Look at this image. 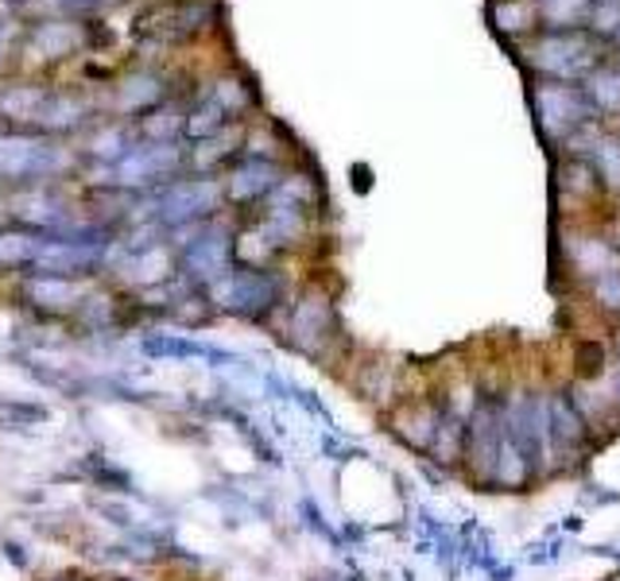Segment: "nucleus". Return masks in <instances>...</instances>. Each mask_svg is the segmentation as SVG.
<instances>
[{"label": "nucleus", "instance_id": "9", "mask_svg": "<svg viewBox=\"0 0 620 581\" xmlns=\"http://www.w3.org/2000/svg\"><path fill=\"white\" fill-rule=\"evenodd\" d=\"M221 202V187L218 179H183L175 187L163 190L160 198V222L171 229H183V225H195L202 217H210Z\"/></svg>", "mask_w": 620, "mask_h": 581}, {"label": "nucleus", "instance_id": "21", "mask_svg": "<svg viewBox=\"0 0 620 581\" xmlns=\"http://www.w3.org/2000/svg\"><path fill=\"white\" fill-rule=\"evenodd\" d=\"M539 20V4L536 0H501L493 9V24L501 27L504 35H524L531 32Z\"/></svg>", "mask_w": 620, "mask_h": 581}, {"label": "nucleus", "instance_id": "12", "mask_svg": "<svg viewBox=\"0 0 620 581\" xmlns=\"http://www.w3.org/2000/svg\"><path fill=\"white\" fill-rule=\"evenodd\" d=\"M442 415H446V395H438V400H411L391 415V430H396V438L403 446H411L419 453H431Z\"/></svg>", "mask_w": 620, "mask_h": 581}, {"label": "nucleus", "instance_id": "6", "mask_svg": "<svg viewBox=\"0 0 620 581\" xmlns=\"http://www.w3.org/2000/svg\"><path fill=\"white\" fill-rule=\"evenodd\" d=\"M589 446H594V430L570 400V388L547 392V450H551V462L566 465Z\"/></svg>", "mask_w": 620, "mask_h": 581}, {"label": "nucleus", "instance_id": "36", "mask_svg": "<svg viewBox=\"0 0 620 581\" xmlns=\"http://www.w3.org/2000/svg\"><path fill=\"white\" fill-rule=\"evenodd\" d=\"M605 392H609V400L617 403V411H620V357L612 360L609 372H605Z\"/></svg>", "mask_w": 620, "mask_h": 581}, {"label": "nucleus", "instance_id": "24", "mask_svg": "<svg viewBox=\"0 0 620 581\" xmlns=\"http://www.w3.org/2000/svg\"><path fill=\"white\" fill-rule=\"evenodd\" d=\"M163 97V82L155 74H132L120 86V94H117V105L125 112H137V109H148V105H155Z\"/></svg>", "mask_w": 620, "mask_h": 581}, {"label": "nucleus", "instance_id": "37", "mask_svg": "<svg viewBox=\"0 0 620 581\" xmlns=\"http://www.w3.org/2000/svg\"><path fill=\"white\" fill-rule=\"evenodd\" d=\"M4 51H9V27L0 24V59H4Z\"/></svg>", "mask_w": 620, "mask_h": 581}, {"label": "nucleus", "instance_id": "3", "mask_svg": "<svg viewBox=\"0 0 620 581\" xmlns=\"http://www.w3.org/2000/svg\"><path fill=\"white\" fill-rule=\"evenodd\" d=\"M527 62L536 70H543L554 82H570V78H589L597 67V44L589 32L566 27V32H551L543 39L531 44Z\"/></svg>", "mask_w": 620, "mask_h": 581}, {"label": "nucleus", "instance_id": "39", "mask_svg": "<svg viewBox=\"0 0 620 581\" xmlns=\"http://www.w3.org/2000/svg\"><path fill=\"white\" fill-rule=\"evenodd\" d=\"M617 357H620V334H617Z\"/></svg>", "mask_w": 620, "mask_h": 581}, {"label": "nucleus", "instance_id": "10", "mask_svg": "<svg viewBox=\"0 0 620 581\" xmlns=\"http://www.w3.org/2000/svg\"><path fill=\"white\" fill-rule=\"evenodd\" d=\"M67 167L62 147L39 137H0V175L4 179H43Z\"/></svg>", "mask_w": 620, "mask_h": 581}, {"label": "nucleus", "instance_id": "4", "mask_svg": "<svg viewBox=\"0 0 620 581\" xmlns=\"http://www.w3.org/2000/svg\"><path fill=\"white\" fill-rule=\"evenodd\" d=\"M334 337H338V310H334V303L318 287L303 290L295 307H291L288 325H283V342L303 353V357L318 360Z\"/></svg>", "mask_w": 620, "mask_h": 581}, {"label": "nucleus", "instance_id": "1", "mask_svg": "<svg viewBox=\"0 0 620 581\" xmlns=\"http://www.w3.org/2000/svg\"><path fill=\"white\" fill-rule=\"evenodd\" d=\"M283 299V280L268 268H237L213 287V303L241 322H264Z\"/></svg>", "mask_w": 620, "mask_h": 581}, {"label": "nucleus", "instance_id": "18", "mask_svg": "<svg viewBox=\"0 0 620 581\" xmlns=\"http://www.w3.org/2000/svg\"><path fill=\"white\" fill-rule=\"evenodd\" d=\"M85 120V105L78 102V97H59V94H47V105H43L39 112V124L47 132H70L78 129Z\"/></svg>", "mask_w": 620, "mask_h": 581}, {"label": "nucleus", "instance_id": "38", "mask_svg": "<svg viewBox=\"0 0 620 581\" xmlns=\"http://www.w3.org/2000/svg\"><path fill=\"white\" fill-rule=\"evenodd\" d=\"M70 4H94V0H70Z\"/></svg>", "mask_w": 620, "mask_h": 581}, {"label": "nucleus", "instance_id": "11", "mask_svg": "<svg viewBox=\"0 0 620 581\" xmlns=\"http://www.w3.org/2000/svg\"><path fill=\"white\" fill-rule=\"evenodd\" d=\"M183 152L175 144H148V147H132L120 163L109 167V179L117 187H148V182L171 179L179 171Z\"/></svg>", "mask_w": 620, "mask_h": 581}, {"label": "nucleus", "instance_id": "23", "mask_svg": "<svg viewBox=\"0 0 620 581\" xmlns=\"http://www.w3.org/2000/svg\"><path fill=\"white\" fill-rule=\"evenodd\" d=\"M39 248H43V237H35V233H0V272L35 264Z\"/></svg>", "mask_w": 620, "mask_h": 581}, {"label": "nucleus", "instance_id": "33", "mask_svg": "<svg viewBox=\"0 0 620 581\" xmlns=\"http://www.w3.org/2000/svg\"><path fill=\"white\" fill-rule=\"evenodd\" d=\"M589 12V0H543V16L551 24H574Z\"/></svg>", "mask_w": 620, "mask_h": 581}, {"label": "nucleus", "instance_id": "29", "mask_svg": "<svg viewBox=\"0 0 620 581\" xmlns=\"http://www.w3.org/2000/svg\"><path fill=\"white\" fill-rule=\"evenodd\" d=\"M589 163H594L597 179L609 182V187H620V140H597Z\"/></svg>", "mask_w": 620, "mask_h": 581}, {"label": "nucleus", "instance_id": "22", "mask_svg": "<svg viewBox=\"0 0 620 581\" xmlns=\"http://www.w3.org/2000/svg\"><path fill=\"white\" fill-rule=\"evenodd\" d=\"M32 47L43 59H62L78 47V32L70 24H39L32 32Z\"/></svg>", "mask_w": 620, "mask_h": 581}, {"label": "nucleus", "instance_id": "16", "mask_svg": "<svg viewBox=\"0 0 620 581\" xmlns=\"http://www.w3.org/2000/svg\"><path fill=\"white\" fill-rule=\"evenodd\" d=\"M566 260L570 268L578 275H609V272H620V248L609 245L605 237H570L566 245Z\"/></svg>", "mask_w": 620, "mask_h": 581}, {"label": "nucleus", "instance_id": "5", "mask_svg": "<svg viewBox=\"0 0 620 581\" xmlns=\"http://www.w3.org/2000/svg\"><path fill=\"white\" fill-rule=\"evenodd\" d=\"M105 248H109V240H105L102 233L74 229L70 237L43 240L39 257H35L32 268L39 275H62V280H74V275L94 272V268L102 264Z\"/></svg>", "mask_w": 620, "mask_h": 581}, {"label": "nucleus", "instance_id": "35", "mask_svg": "<svg viewBox=\"0 0 620 581\" xmlns=\"http://www.w3.org/2000/svg\"><path fill=\"white\" fill-rule=\"evenodd\" d=\"M303 520H306V527L318 531V535H323L326 543H338V535H334V527L326 523V515L315 508V500H303Z\"/></svg>", "mask_w": 620, "mask_h": 581}, {"label": "nucleus", "instance_id": "28", "mask_svg": "<svg viewBox=\"0 0 620 581\" xmlns=\"http://www.w3.org/2000/svg\"><path fill=\"white\" fill-rule=\"evenodd\" d=\"M85 473L97 481L102 488H113V493H137V485H132V477H128L120 465L105 462L102 453H90V462H85Z\"/></svg>", "mask_w": 620, "mask_h": 581}, {"label": "nucleus", "instance_id": "7", "mask_svg": "<svg viewBox=\"0 0 620 581\" xmlns=\"http://www.w3.org/2000/svg\"><path fill=\"white\" fill-rule=\"evenodd\" d=\"M233 257H237V245L230 233L206 229L183 248V275L198 287H218L233 272Z\"/></svg>", "mask_w": 620, "mask_h": 581}, {"label": "nucleus", "instance_id": "19", "mask_svg": "<svg viewBox=\"0 0 620 581\" xmlns=\"http://www.w3.org/2000/svg\"><path fill=\"white\" fill-rule=\"evenodd\" d=\"M230 105L221 102V94L213 90L210 97H206L202 105H198L195 112L187 117V137H195V140H210V137H218L221 132V124H225V117H230Z\"/></svg>", "mask_w": 620, "mask_h": 581}, {"label": "nucleus", "instance_id": "25", "mask_svg": "<svg viewBox=\"0 0 620 581\" xmlns=\"http://www.w3.org/2000/svg\"><path fill=\"white\" fill-rule=\"evenodd\" d=\"M586 97L594 109L617 112L620 109V70H612V67L594 70V74L586 78Z\"/></svg>", "mask_w": 620, "mask_h": 581}, {"label": "nucleus", "instance_id": "13", "mask_svg": "<svg viewBox=\"0 0 620 581\" xmlns=\"http://www.w3.org/2000/svg\"><path fill=\"white\" fill-rule=\"evenodd\" d=\"M140 349L155 360H210V365H241L237 353L218 349L210 342H198V337H183V334H148L140 342Z\"/></svg>", "mask_w": 620, "mask_h": 581}, {"label": "nucleus", "instance_id": "40", "mask_svg": "<svg viewBox=\"0 0 620 581\" xmlns=\"http://www.w3.org/2000/svg\"><path fill=\"white\" fill-rule=\"evenodd\" d=\"M617 39H620V32H617Z\"/></svg>", "mask_w": 620, "mask_h": 581}, {"label": "nucleus", "instance_id": "30", "mask_svg": "<svg viewBox=\"0 0 620 581\" xmlns=\"http://www.w3.org/2000/svg\"><path fill=\"white\" fill-rule=\"evenodd\" d=\"M90 152H94L97 159H105V163H109V167H113V163H120L128 152H132V144H128L125 129H105V132H97V137H94Z\"/></svg>", "mask_w": 620, "mask_h": 581}, {"label": "nucleus", "instance_id": "27", "mask_svg": "<svg viewBox=\"0 0 620 581\" xmlns=\"http://www.w3.org/2000/svg\"><path fill=\"white\" fill-rule=\"evenodd\" d=\"M128 272H132V280L137 283H160L163 275L171 272L167 264V252L163 248H140V252H132V260H128Z\"/></svg>", "mask_w": 620, "mask_h": 581}, {"label": "nucleus", "instance_id": "31", "mask_svg": "<svg viewBox=\"0 0 620 581\" xmlns=\"http://www.w3.org/2000/svg\"><path fill=\"white\" fill-rule=\"evenodd\" d=\"M179 129H187V120H183L175 109H160L144 120V137L152 140V144H171V137H175Z\"/></svg>", "mask_w": 620, "mask_h": 581}, {"label": "nucleus", "instance_id": "32", "mask_svg": "<svg viewBox=\"0 0 620 581\" xmlns=\"http://www.w3.org/2000/svg\"><path fill=\"white\" fill-rule=\"evenodd\" d=\"M589 290H594V303L605 310V315H620V272L597 275Z\"/></svg>", "mask_w": 620, "mask_h": 581}, {"label": "nucleus", "instance_id": "14", "mask_svg": "<svg viewBox=\"0 0 620 581\" xmlns=\"http://www.w3.org/2000/svg\"><path fill=\"white\" fill-rule=\"evenodd\" d=\"M24 295L32 307L47 310V315H70V310L82 307V287L74 280H62V275H32L24 283Z\"/></svg>", "mask_w": 620, "mask_h": 581}, {"label": "nucleus", "instance_id": "17", "mask_svg": "<svg viewBox=\"0 0 620 581\" xmlns=\"http://www.w3.org/2000/svg\"><path fill=\"white\" fill-rule=\"evenodd\" d=\"M24 222H32L35 229H62L67 225V205L59 202V198H51V194H27V198H20V210H16Z\"/></svg>", "mask_w": 620, "mask_h": 581}, {"label": "nucleus", "instance_id": "15", "mask_svg": "<svg viewBox=\"0 0 620 581\" xmlns=\"http://www.w3.org/2000/svg\"><path fill=\"white\" fill-rule=\"evenodd\" d=\"M280 167L268 159H245L241 167H233V175L225 179V194L233 202H256V198L272 194L280 187Z\"/></svg>", "mask_w": 620, "mask_h": 581}, {"label": "nucleus", "instance_id": "2", "mask_svg": "<svg viewBox=\"0 0 620 581\" xmlns=\"http://www.w3.org/2000/svg\"><path fill=\"white\" fill-rule=\"evenodd\" d=\"M504 435L524 453V462L539 477L551 465V450H547V395L531 392V388H516L508 395V403H504Z\"/></svg>", "mask_w": 620, "mask_h": 581}, {"label": "nucleus", "instance_id": "20", "mask_svg": "<svg viewBox=\"0 0 620 581\" xmlns=\"http://www.w3.org/2000/svg\"><path fill=\"white\" fill-rule=\"evenodd\" d=\"M43 105H47V94L35 86H12L0 94V112L9 120H35L39 124Z\"/></svg>", "mask_w": 620, "mask_h": 581}, {"label": "nucleus", "instance_id": "8", "mask_svg": "<svg viewBox=\"0 0 620 581\" xmlns=\"http://www.w3.org/2000/svg\"><path fill=\"white\" fill-rule=\"evenodd\" d=\"M536 112H539V124L551 140L570 137L574 129H582L594 112L589 97L582 94L578 86H566V82H547V86L536 90Z\"/></svg>", "mask_w": 620, "mask_h": 581}, {"label": "nucleus", "instance_id": "26", "mask_svg": "<svg viewBox=\"0 0 620 581\" xmlns=\"http://www.w3.org/2000/svg\"><path fill=\"white\" fill-rule=\"evenodd\" d=\"M39 423H47V407H43V403L4 400V395H0V427H4V430L39 427Z\"/></svg>", "mask_w": 620, "mask_h": 581}, {"label": "nucleus", "instance_id": "34", "mask_svg": "<svg viewBox=\"0 0 620 581\" xmlns=\"http://www.w3.org/2000/svg\"><path fill=\"white\" fill-rule=\"evenodd\" d=\"M589 24L597 35H617L620 32V0H597V9L589 12Z\"/></svg>", "mask_w": 620, "mask_h": 581}]
</instances>
